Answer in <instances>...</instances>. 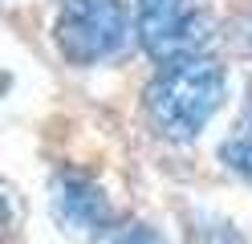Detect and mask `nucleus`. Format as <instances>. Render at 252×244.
<instances>
[{
    "label": "nucleus",
    "mask_w": 252,
    "mask_h": 244,
    "mask_svg": "<svg viewBox=\"0 0 252 244\" xmlns=\"http://www.w3.org/2000/svg\"><path fill=\"white\" fill-rule=\"evenodd\" d=\"M228 98V70L212 53L163 61L143 90L147 122L167 142H195Z\"/></svg>",
    "instance_id": "f257e3e1"
},
{
    "label": "nucleus",
    "mask_w": 252,
    "mask_h": 244,
    "mask_svg": "<svg viewBox=\"0 0 252 244\" xmlns=\"http://www.w3.org/2000/svg\"><path fill=\"white\" fill-rule=\"evenodd\" d=\"M130 41V16L122 0H61L53 45L77 70L102 65Z\"/></svg>",
    "instance_id": "f03ea898"
},
{
    "label": "nucleus",
    "mask_w": 252,
    "mask_h": 244,
    "mask_svg": "<svg viewBox=\"0 0 252 244\" xmlns=\"http://www.w3.org/2000/svg\"><path fill=\"white\" fill-rule=\"evenodd\" d=\"M134 37L138 49L155 61H175L191 53H208L212 21L191 8V0H134Z\"/></svg>",
    "instance_id": "7ed1b4c3"
},
{
    "label": "nucleus",
    "mask_w": 252,
    "mask_h": 244,
    "mask_svg": "<svg viewBox=\"0 0 252 244\" xmlns=\"http://www.w3.org/2000/svg\"><path fill=\"white\" fill-rule=\"evenodd\" d=\"M49 216L65 236L86 240V244L106 240L118 228L106 187L77 167H57L49 175Z\"/></svg>",
    "instance_id": "20e7f679"
},
{
    "label": "nucleus",
    "mask_w": 252,
    "mask_h": 244,
    "mask_svg": "<svg viewBox=\"0 0 252 244\" xmlns=\"http://www.w3.org/2000/svg\"><path fill=\"white\" fill-rule=\"evenodd\" d=\"M220 163H224L236 179L252 183V126L248 130H236L232 139L220 142Z\"/></svg>",
    "instance_id": "39448f33"
},
{
    "label": "nucleus",
    "mask_w": 252,
    "mask_h": 244,
    "mask_svg": "<svg viewBox=\"0 0 252 244\" xmlns=\"http://www.w3.org/2000/svg\"><path fill=\"white\" fill-rule=\"evenodd\" d=\"M106 244H167V236L147 220H126L106 236Z\"/></svg>",
    "instance_id": "423d86ee"
},
{
    "label": "nucleus",
    "mask_w": 252,
    "mask_h": 244,
    "mask_svg": "<svg viewBox=\"0 0 252 244\" xmlns=\"http://www.w3.org/2000/svg\"><path fill=\"white\" fill-rule=\"evenodd\" d=\"M191 244H244V236L236 232L232 224L212 220V224H203V228H191Z\"/></svg>",
    "instance_id": "0eeeda50"
},
{
    "label": "nucleus",
    "mask_w": 252,
    "mask_h": 244,
    "mask_svg": "<svg viewBox=\"0 0 252 244\" xmlns=\"http://www.w3.org/2000/svg\"><path fill=\"white\" fill-rule=\"evenodd\" d=\"M248 114H252V86H248Z\"/></svg>",
    "instance_id": "6e6552de"
}]
</instances>
